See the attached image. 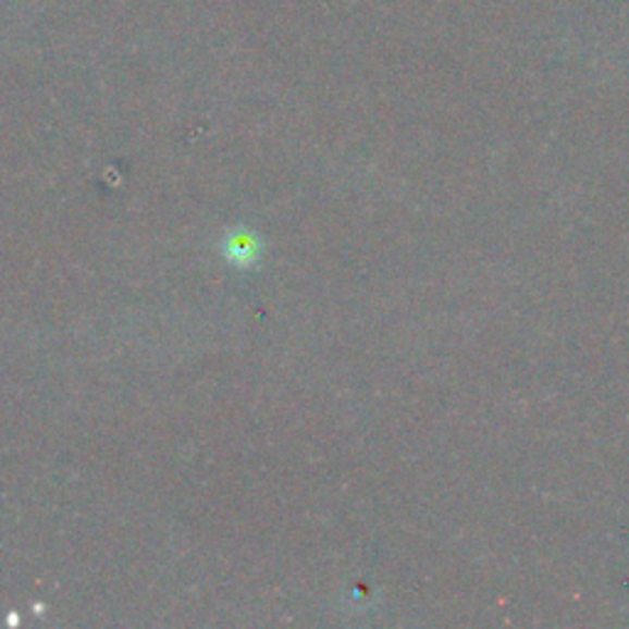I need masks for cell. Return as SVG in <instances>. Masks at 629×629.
Segmentation results:
<instances>
[{"instance_id":"cell-1","label":"cell","mask_w":629,"mask_h":629,"mask_svg":"<svg viewBox=\"0 0 629 629\" xmlns=\"http://www.w3.org/2000/svg\"><path fill=\"white\" fill-rule=\"evenodd\" d=\"M224 254L226 259L236 266H249L256 261V254H259V244L251 234L246 232H234L226 236L224 242Z\"/></svg>"}]
</instances>
